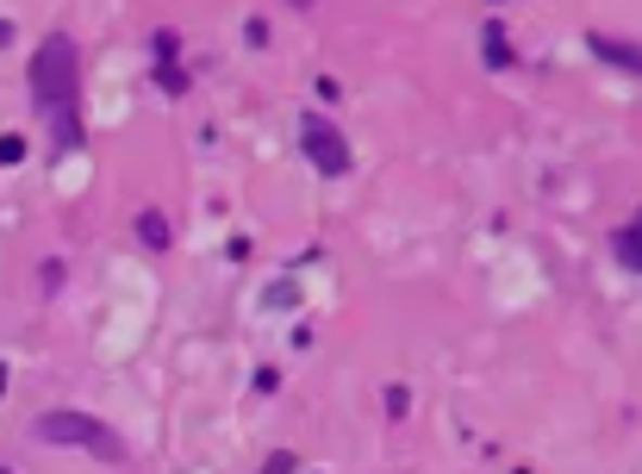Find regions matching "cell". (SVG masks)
Returning <instances> with one entry per match:
<instances>
[{
    "instance_id": "cell-1",
    "label": "cell",
    "mask_w": 642,
    "mask_h": 474,
    "mask_svg": "<svg viewBox=\"0 0 642 474\" xmlns=\"http://www.w3.org/2000/svg\"><path fill=\"white\" fill-rule=\"evenodd\" d=\"M25 88H31V106L44 113L56 150H81L88 125H81V56H75V38L50 31L44 44L31 50Z\"/></svg>"
},
{
    "instance_id": "cell-2",
    "label": "cell",
    "mask_w": 642,
    "mask_h": 474,
    "mask_svg": "<svg viewBox=\"0 0 642 474\" xmlns=\"http://www.w3.org/2000/svg\"><path fill=\"white\" fill-rule=\"evenodd\" d=\"M31 437L38 444H56V449H88L100 462H125V437L113 431L106 419H88V412H44V419L31 424Z\"/></svg>"
},
{
    "instance_id": "cell-3",
    "label": "cell",
    "mask_w": 642,
    "mask_h": 474,
    "mask_svg": "<svg viewBox=\"0 0 642 474\" xmlns=\"http://www.w3.org/2000/svg\"><path fill=\"white\" fill-rule=\"evenodd\" d=\"M299 144H306V163L324 175V181H337V175H349V138L337 131L331 119H319V113H306L299 119Z\"/></svg>"
},
{
    "instance_id": "cell-4",
    "label": "cell",
    "mask_w": 642,
    "mask_h": 474,
    "mask_svg": "<svg viewBox=\"0 0 642 474\" xmlns=\"http://www.w3.org/2000/svg\"><path fill=\"white\" fill-rule=\"evenodd\" d=\"M587 50H593L599 63H612V69L642 75V44H624V38H612V31H587Z\"/></svg>"
},
{
    "instance_id": "cell-5",
    "label": "cell",
    "mask_w": 642,
    "mask_h": 474,
    "mask_svg": "<svg viewBox=\"0 0 642 474\" xmlns=\"http://www.w3.org/2000/svg\"><path fill=\"white\" fill-rule=\"evenodd\" d=\"M480 56H487V69H512V63H518L512 44H505V25H499V20L480 25Z\"/></svg>"
},
{
    "instance_id": "cell-6",
    "label": "cell",
    "mask_w": 642,
    "mask_h": 474,
    "mask_svg": "<svg viewBox=\"0 0 642 474\" xmlns=\"http://www.w3.org/2000/svg\"><path fill=\"white\" fill-rule=\"evenodd\" d=\"M618 262H624L630 274H642V213L618 231Z\"/></svg>"
},
{
    "instance_id": "cell-7",
    "label": "cell",
    "mask_w": 642,
    "mask_h": 474,
    "mask_svg": "<svg viewBox=\"0 0 642 474\" xmlns=\"http://www.w3.org/2000/svg\"><path fill=\"white\" fill-rule=\"evenodd\" d=\"M138 238H144V249H169V219L150 206L144 219H138Z\"/></svg>"
},
{
    "instance_id": "cell-8",
    "label": "cell",
    "mask_w": 642,
    "mask_h": 474,
    "mask_svg": "<svg viewBox=\"0 0 642 474\" xmlns=\"http://www.w3.org/2000/svg\"><path fill=\"white\" fill-rule=\"evenodd\" d=\"M156 81H163V94H188V69H175V63H156Z\"/></svg>"
},
{
    "instance_id": "cell-9",
    "label": "cell",
    "mask_w": 642,
    "mask_h": 474,
    "mask_svg": "<svg viewBox=\"0 0 642 474\" xmlns=\"http://www.w3.org/2000/svg\"><path fill=\"white\" fill-rule=\"evenodd\" d=\"M13 163H25V138H20V131H7V138H0V169H13Z\"/></svg>"
},
{
    "instance_id": "cell-10",
    "label": "cell",
    "mask_w": 642,
    "mask_h": 474,
    "mask_svg": "<svg viewBox=\"0 0 642 474\" xmlns=\"http://www.w3.org/2000/svg\"><path fill=\"white\" fill-rule=\"evenodd\" d=\"M181 56V31H156V63H175Z\"/></svg>"
},
{
    "instance_id": "cell-11",
    "label": "cell",
    "mask_w": 642,
    "mask_h": 474,
    "mask_svg": "<svg viewBox=\"0 0 642 474\" xmlns=\"http://www.w3.org/2000/svg\"><path fill=\"white\" fill-rule=\"evenodd\" d=\"M406 406H412V394H406V387H387V412H394V419H406Z\"/></svg>"
},
{
    "instance_id": "cell-12",
    "label": "cell",
    "mask_w": 642,
    "mask_h": 474,
    "mask_svg": "<svg viewBox=\"0 0 642 474\" xmlns=\"http://www.w3.org/2000/svg\"><path fill=\"white\" fill-rule=\"evenodd\" d=\"M262 474H294V456H287V449H281V456H269V462H262Z\"/></svg>"
},
{
    "instance_id": "cell-13",
    "label": "cell",
    "mask_w": 642,
    "mask_h": 474,
    "mask_svg": "<svg viewBox=\"0 0 642 474\" xmlns=\"http://www.w3.org/2000/svg\"><path fill=\"white\" fill-rule=\"evenodd\" d=\"M7 44H13V25L0 20V50H7Z\"/></svg>"
},
{
    "instance_id": "cell-14",
    "label": "cell",
    "mask_w": 642,
    "mask_h": 474,
    "mask_svg": "<svg viewBox=\"0 0 642 474\" xmlns=\"http://www.w3.org/2000/svg\"><path fill=\"white\" fill-rule=\"evenodd\" d=\"M7 381H13V374H7V362H0V399H7Z\"/></svg>"
},
{
    "instance_id": "cell-15",
    "label": "cell",
    "mask_w": 642,
    "mask_h": 474,
    "mask_svg": "<svg viewBox=\"0 0 642 474\" xmlns=\"http://www.w3.org/2000/svg\"><path fill=\"white\" fill-rule=\"evenodd\" d=\"M287 7H299V13H312V0H287Z\"/></svg>"
},
{
    "instance_id": "cell-16",
    "label": "cell",
    "mask_w": 642,
    "mask_h": 474,
    "mask_svg": "<svg viewBox=\"0 0 642 474\" xmlns=\"http://www.w3.org/2000/svg\"><path fill=\"white\" fill-rule=\"evenodd\" d=\"M0 474H13V469H0Z\"/></svg>"
},
{
    "instance_id": "cell-17",
    "label": "cell",
    "mask_w": 642,
    "mask_h": 474,
    "mask_svg": "<svg viewBox=\"0 0 642 474\" xmlns=\"http://www.w3.org/2000/svg\"><path fill=\"white\" fill-rule=\"evenodd\" d=\"M518 474H530V469H518Z\"/></svg>"
}]
</instances>
